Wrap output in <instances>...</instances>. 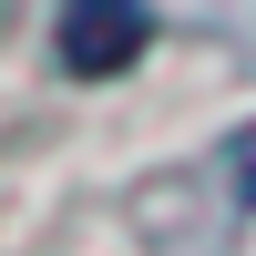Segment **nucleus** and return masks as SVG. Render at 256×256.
<instances>
[{"mask_svg": "<svg viewBox=\"0 0 256 256\" xmlns=\"http://www.w3.org/2000/svg\"><path fill=\"white\" fill-rule=\"evenodd\" d=\"M62 72L72 82H113L144 62V41H154V20H144V0H62Z\"/></svg>", "mask_w": 256, "mask_h": 256, "instance_id": "f257e3e1", "label": "nucleus"}]
</instances>
